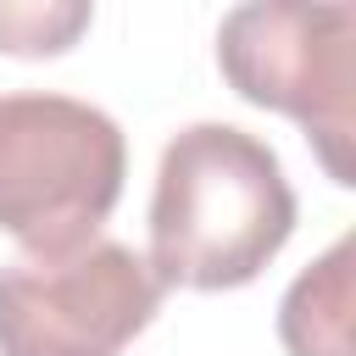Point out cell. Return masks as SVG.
Wrapping results in <instances>:
<instances>
[{"instance_id": "7a4b0ae2", "label": "cell", "mask_w": 356, "mask_h": 356, "mask_svg": "<svg viewBox=\"0 0 356 356\" xmlns=\"http://www.w3.org/2000/svg\"><path fill=\"white\" fill-rule=\"evenodd\" d=\"M122 128L72 95H0V228L22 256H72L122 200Z\"/></svg>"}, {"instance_id": "5b68a950", "label": "cell", "mask_w": 356, "mask_h": 356, "mask_svg": "<svg viewBox=\"0 0 356 356\" xmlns=\"http://www.w3.org/2000/svg\"><path fill=\"white\" fill-rule=\"evenodd\" d=\"M278 339L289 356H356V345H350V239H334L284 289Z\"/></svg>"}, {"instance_id": "6da1fadb", "label": "cell", "mask_w": 356, "mask_h": 356, "mask_svg": "<svg viewBox=\"0 0 356 356\" xmlns=\"http://www.w3.org/2000/svg\"><path fill=\"white\" fill-rule=\"evenodd\" d=\"M295 234V189L267 139L234 122L178 128L150 195V273L178 289H239Z\"/></svg>"}, {"instance_id": "8992f818", "label": "cell", "mask_w": 356, "mask_h": 356, "mask_svg": "<svg viewBox=\"0 0 356 356\" xmlns=\"http://www.w3.org/2000/svg\"><path fill=\"white\" fill-rule=\"evenodd\" d=\"M83 0H0V50L6 56H61L89 28Z\"/></svg>"}, {"instance_id": "3957f363", "label": "cell", "mask_w": 356, "mask_h": 356, "mask_svg": "<svg viewBox=\"0 0 356 356\" xmlns=\"http://www.w3.org/2000/svg\"><path fill=\"white\" fill-rule=\"evenodd\" d=\"M217 67L239 100L284 111L312 139L323 172L356 184V11L256 0L217 28Z\"/></svg>"}, {"instance_id": "277c9868", "label": "cell", "mask_w": 356, "mask_h": 356, "mask_svg": "<svg viewBox=\"0 0 356 356\" xmlns=\"http://www.w3.org/2000/svg\"><path fill=\"white\" fill-rule=\"evenodd\" d=\"M161 278L117 239L0 267V356H122L161 312Z\"/></svg>"}]
</instances>
